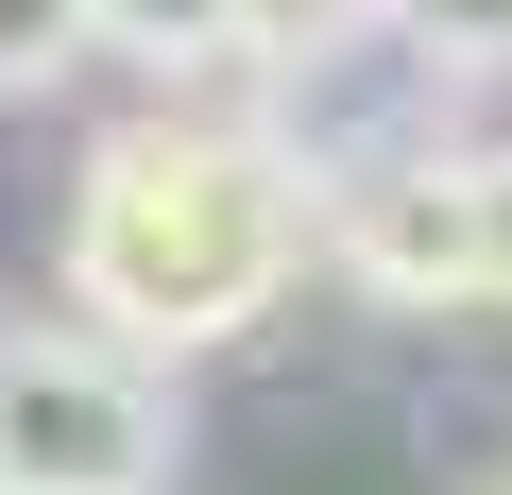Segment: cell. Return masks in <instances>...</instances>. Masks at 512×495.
<instances>
[{
	"instance_id": "6da1fadb",
	"label": "cell",
	"mask_w": 512,
	"mask_h": 495,
	"mask_svg": "<svg viewBox=\"0 0 512 495\" xmlns=\"http://www.w3.org/2000/svg\"><path fill=\"white\" fill-rule=\"evenodd\" d=\"M325 257V205H308V154L274 120H120L86 137L69 171V325H103L120 359H205V342H256Z\"/></svg>"
},
{
	"instance_id": "7a4b0ae2",
	"label": "cell",
	"mask_w": 512,
	"mask_h": 495,
	"mask_svg": "<svg viewBox=\"0 0 512 495\" xmlns=\"http://www.w3.org/2000/svg\"><path fill=\"white\" fill-rule=\"evenodd\" d=\"M188 410L103 325H0V495H171Z\"/></svg>"
},
{
	"instance_id": "3957f363",
	"label": "cell",
	"mask_w": 512,
	"mask_h": 495,
	"mask_svg": "<svg viewBox=\"0 0 512 495\" xmlns=\"http://www.w3.org/2000/svg\"><path fill=\"white\" fill-rule=\"evenodd\" d=\"M308 205H325V257L376 308H478V188H461V154H308Z\"/></svg>"
},
{
	"instance_id": "277c9868",
	"label": "cell",
	"mask_w": 512,
	"mask_h": 495,
	"mask_svg": "<svg viewBox=\"0 0 512 495\" xmlns=\"http://www.w3.org/2000/svg\"><path fill=\"white\" fill-rule=\"evenodd\" d=\"M86 52L154 69V86H205V69H239V35H222V0H86Z\"/></svg>"
},
{
	"instance_id": "5b68a950",
	"label": "cell",
	"mask_w": 512,
	"mask_h": 495,
	"mask_svg": "<svg viewBox=\"0 0 512 495\" xmlns=\"http://www.w3.org/2000/svg\"><path fill=\"white\" fill-rule=\"evenodd\" d=\"M222 35H239V69H342L359 35H376V0H222Z\"/></svg>"
},
{
	"instance_id": "8992f818",
	"label": "cell",
	"mask_w": 512,
	"mask_h": 495,
	"mask_svg": "<svg viewBox=\"0 0 512 495\" xmlns=\"http://www.w3.org/2000/svg\"><path fill=\"white\" fill-rule=\"evenodd\" d=\"M376 35L427 86H478V69H512V0H376Z\"/></svg>"
},
{
	"instance_id": "52a82bcc",
	"label": "cell",
	"mask_w": 512,
	"mask_h": 495,
	"mask_svg": "<svg viewBox=\"0 0 512 495\" xmlns=\"http://www.w3.org/2000/svg\"><path fill=\"white\" fill-rule=\"evenodd\" d=\"M86 69V0H0V103H35Z\"/></svg>"
},
{
	"instance_id": "ba28073f",
	"label": "cell",
	"mask_w": 512,
	"mask_h": 495,
	"mask_svg": "<svg viewBox=\"0 0 512 495\" xmlns=\"http://www.w3.org/2000/svg\"><path fill=\"white\" fill-rule=\"evenodd\" d=\"M478 188V308H512V154H461Z\"/></svg>"
}]
</instances>
